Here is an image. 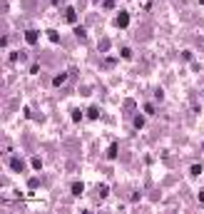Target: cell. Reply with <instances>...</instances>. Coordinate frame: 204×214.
<instances>
[{"mask_svg":"<svg viewBox=\"0 0 204 214\" xmlns=\"http://www.w3.org/2000/svg\"><path fill=\"white\" fill-rule=\"evenodd\" d=\"M199 202H202V204H204V192H199Z\"/></svg>","mask_w":204,"mask_h":214,"instance_id":"obj_14","label":"cell"},{"mask_svg":"<svg viewBox=\"0 0 204 214\" xmlns=\"http://www.w3.org/2000/svg\"><path fill=\"white\" fill-rule=\"evenodd\" d=\"M135 127H144V117L139 115V117H135Z\"/></svg>","mask_w":204,"mask_h":214,"instance_id":"obj_9","label":"cell"},{"mask_svg":"<svg viewBox=\"0 0 204 214\" xmlns=\"http://www.w3.org/2000/svg\"><path fill=\"white\" fill-rule=\"evenodd\" d=\"M107 157H109V160L117 157V145H109V147H107Z\"/></svg>","mask_w":204,"mask_h":214,"instance_id":"obj_7","label":"cell"},{"mask_svg":"<svg viewBox=\"0 0 204 214\" xmlns=\"http://www.w3.org/2000/svg\"><path fill=\"white\" fill-rule=\"evenodd\" d=\"M192 174H194V177H197V174H202V167H199V164H194V167H192Z\"/></svg>","mask_w":204,"mask_h":214,"instance_id":"obj_13","label":"cell"},{"mask_svg":"<svg viewBox=\"0 0 204 214\" xmlns=\"http://www.w3.org/2000/svg\"><path fill=\"white\" fill-rule=\"evenodd\" d=\"M47 37H50V40H52V43H60V35H57V32H55V30H50V32H47Z\"/></svg>","mask_w":204,"mask_h":214,"instance_id":"obj_8","label":"cell"},{"mask_svg":"<svg viewBox=\"0 0 204 214\" xmlns=\"http://www.w3.org/2000/svg\"><path fill=\"white\" fill-rule=\"evenodd\" d=\"M115 25H117V28H127V25H129V15H127V13H117Z\"/></svg>","mask_w":204,"mask_h":214,"instance_id":"obj_1","label":"cell"},{"mask_svg":"<svg viewBox=\"0 0 204 214\" xmlns=\"http://www.w3.org/2000/svg\"><path fill=\"white\" fill-rule=\"evenodd\" d=\"M122 57H124V60H129V57H132V50L124 47V50H122Z\"/></svg>","mask_w":204,"mask_h":214,"instance_id":"obj_11","label":"cell"},{"mask_svg":"<svg viewBox=\"0 0 204 214\" xmlns=\"http://www.w3.org/2000/svg\"><path fill=\"white\" fill-rule=\"evenodd\" d=\"M87 117H90V120H97V117H100V110H97V107H90V110H87Z\"/></svg>","mask_w":204,"mask_h":214,"instance_id":"obj_6","label":"cell"},{"mask_svg":"<svg viewBox=\"0 0 204 214\" xmlns=\"http://www.w3.org/2000/svg\"><path fill=\"white\" fill-rule=\"evenodd\" d=\"M25 43H28V45H35V43H38V30H28V32H25Z\"/></svg>","mask_w":204,"mask_h":214,"instance_id":"obj_2","label":"cell"},{"mask_svg":"<svg viewBox=\"0 0 204 214\" xmlns=\"http://www.w3.org/2000/svg\"><path fill=\"white\" fill-rule=\"evenodd\" d=\"M62 82H65V75H57V77L52 80V85H62Z\"/></svg>","mask_w":204,"mask_h":214,"instance_id":"obj_10","label":"cell"},{"mask_svg":"<svg viewBox=\"0 0 204 214\" xmlns=\"http://www.w3.org/2000/svg\"><path fill=\"white\" fill-rule=\"evenodd\" d=\"M10 167H13L15 172H23V167H25V164H23V160H17V157H10Z\"/></svg>","mask_w":204,"mask_h":214,"instance_id":"obj_3","label":"cell"},{"mask_svg":"<svg viewBox=\"0 0 204 214\" xmlns=\"http://www.w3.org/2000/svg\"><path fill=\"white\" fill-rule=\"evenodd\" d=\"M65 20H67V23H75V20H77V15H75V10H72V8L65 10Z\"/></svg>","mask_w":204,"mask_h":214,"instance_id":"obj_4","label":"cell"},{"mask_svg":"<svg viewBox=\"0 0 204 214\" xmlns=\"http://www.w3.org/2000/svg\"><path fill=\"white\" fill-rule=\"evenodd\" d=\"M144 115H154V107H152L150 102H147V105H144Z\"/></svg>","mask_w":204,"mask_h":214,"instance_id":"obj_12","label":"cell"},{"mask_svg":"<svg viewBox=\"0 0 204 214\" xmlns=\"http://www.w3.org/2000/svg\"><path fill=\"white\" fill-rule=\"evenodd\" d=\"M82 189H85V184H82V182H75V184H72V194H75V197H80Z\"/></svg>","mask_w":204,"mask_h":214,"instance_id":"obj_5","label":"cell"}]
</instances>
